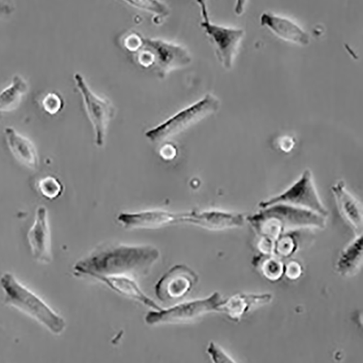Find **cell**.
<instances>
[{"mask_svg": "<svg viewBox=\"0 0 363 363\" xmlns=\"http://www.w3.org/2000/svg\"><path fill=\"white\" fill-rule=\"evenodd\" d=\"M161 257L150 245L106 243L99 245L73 266L76 277L125 276L134 279L147 276Z\"/></svg>", "mask_w": 363, "mask_h": 363, "instance_id": "1", "label": "cell"}, {"mask_svg": "<svg viewBox=\"0 0 363 363\" xmlns=\"http://www.w3.org/2000/svg\"><path fill=\"white\" fill-rule=\"evenodd\" d=\"M247 222L259 237L275 241L296 230L324 229L327 218L310 210L279 203L260 208L257 213L247 217Z\"/></svg>", "mask_w": 363, "mask_h": 363, "instance_id": "2", "label": "cell"}, {"mask_svg": "<svg viewBox=\"0 0 363 363\" xmlns=\"http://www.w3.org/2000/svg\"><path fill=\"white\" fill-rule=\"evenodd\" d=\"M6 305L31 318L53 335H62L67 323L37 294L23 284L11 272L0 277Z\"/></svg>", "mask_w": 363, "mask_h": 363, "instance_id": "3", "label": "cell"}, {"mask_svg": "<svg viewBox=\"0 0 363 363\" xmlns=\"http://www.w3.org/2000/svg\"><path fill=\"white\" fill-rule=\"evenodd\" d=\"M137 62L142 67L154 68L163 79L172 71L186 67L191 57L184 47L160 39H143L136 52Z\"/></svg>", "mask_w": 363, "mask_h": 363, "instance_id": "4", "label": "cell"}, {"mask_svg": "<svg viewBox=\"0 0 363 363\" xmlns=\"http://www.w3.org/2000/svg\"><path fill=\"white\" fill-rule=\"evenodd\" d=\"M220 106V102L216 96L207 94L200 101L177 112L164 123L147 130L145 137L153 143L167 140L216 113Z\"/></svg>", "mask_w": 363, "mask_h": 363, "instance_id": "5", "label": "cell"}, {"mask_svg": "<svg viewBox=\"0 0 363 363\" xmlns=\"http://www.w3.org/2000/svg\"><path fill=\"white\" fill-rule=\"evenodd\" d=\"M224 298L216 291L199 299L182 302L167 309L153 311L145 315L149 325L186 323L198 320L210 313L220 311Z\"/></svg>", "mask_w": 363, "mask_h": 363, "instance_id": "6", "label": "cell"}, {"mask_svg": "<svg viewBox=\"0 0 363 363\" xmlns=\"http://www.w3.org/2000/svg\"><path fill=\"white\" fill-rule=\"evenodd\" d=\"M279 203L310 210L325 218L328 216V211L317 191L313 173L308 169L287 189L276 196L260 202L259 207L264 208Z\"/></svg>", "mask_w": 363, "mask_h": 363, "instance_id": "7", "label": "cell"}, {"mask_svg": "<svg viewBox=\"0 0 363 363\" xmlns=\"http://www.w3.org/2000/svg\"><path fill=\"white\" fill-rule=\"evenodd\" d=\"M201 9L202 21L201 26L215 47L219 62L226 69H230L233 57L238 45L245 35L243 29L225 28L210 21L205 1H196Z\"/></svg>", "mask_w": 363, "mask_h": 363, "instance_id": "8", "label": "cell"}, {"mask_svg": "<svg viewBox=\"0 0 363 363\" xmlns=\"http://www.w3.org/2000/svg\"><path fill=\"white\" fill-rule=\"evenodd\" d=\"M74 80L95 131L96 143L99 147H102L105 144L109 123L115 115V108L110 101L99 97L90 89L82 74L76 73Z\"/></svg>", "mask_w": 363, "mask_h": 363, "instance_id": "9", "label": "cell"}, {"mask_svg": "<svg viewBox=\"0 0 363 363\" xmlns=\"http://www.w3.org/2000/svg\"><path fill=\"white\" fill-rule=\"evenodd\" d=\"M199 282L196 272L186 264H176L158 281L155 287L157 298L170 303L189 295Z\"/></svg>", "mask_w": 363, "mask_h": 363, "instance_id": "10", "label": "cell"}, {"mask_svg": "<svg viewBox=\"0 0 363 363\" xmlns=\"http://www.w3.org/2000/svg\"><path fill=\"white\" fill-rule=\"evenodd\" d=\"M246 223L247 217L243 214L221 209L192 210L182 213L181 217V224L213 231L240 228Z\"/></svg>", "mask_w": 363, "mask_h": 363, "instance_id": "11", "label": "cell"}, {"mask_svg": "<svg viewBox=\"0 0 363 363\" xmlns=\"http://www.w3.org/2000/svg\"><path fill=\"white\" fill-rule=\"evenodd\" d=\"M27 240L35 260L43 264L52 262L51 231L48 210L45 206L37 208L34 223L27 233Z\"/></svg>", "mask_w": 363, "mask_h": 363, "instance_id": "12", "label": "cell"}, {"mask_svg": "<svg viewBox=\"0 0 363 363\" xmlns=\"http://www.w3.org/2000/svg\"><path fill=\"white\" fill-rule=\"evenodd\" d=\"M182 213H174L161 209L146 210L138 213H121L118 222L129 230L155 229L181 224Z\"/></svg>", "mask_w": 363, "mask_h": 363, "instance_id": "13", "label": "cell"}, {"mask_svg": "<svg viewBox=\"0 0 363 363\" xmlns=\"http://www.w3.org/2000/svg\"><path fill=\"white\" fill-rule=\"evenodd\" d=\"M340 213L354 230L357 235L362 231L363 214L362 204L348 190L343 179H340L331 187Z\"/></svg>", "mask_w": 363, "mask_h": 363, "instance_id": "14", "label": "cell"}, {"mask_svg": "<svg viewBox=\"0 0 363 363\" xmlns=\"http://www.w3.org/2000/svg\"><path fill=\"white\" fill-rule=\"evenodd\" d=\"M272 298L274 296L270 293L235 294L224 300L220 312L224 313L230 320L239 322L252 309L270 304Z\"/></svg>", "mask_w": 363, "mask_h": 363, "instance_id": "15", "label": "cell"}, {"mask_svg": "<svg viewBox=\"0 0 363 363\" xmlns=\"http://www.w3.org/2000/svg\"><path fill=\"white\" fill-rule=\"evenodd\" d=\"M93 279L100 281L113 291L135 300L153 311L162 309L155 301L145 294L134 278L125 276H111L96 277Z\"/></svg>", "mask_w": 363, "mask_h": 363, "instance_id": "16", "label": "cell"}, {"mask_svg": "<svg viewBox=\"0 0 363 363\" xmlns=\"http://www.w3.org/2000/svg\"><path fill=\"white\" fill-rule=\"evenodd\" d=\"M260 24L266 26L279 38L300 45L310 44V36L292 21L270 13L261 16Z\"/></svg>", "mask_w": 363, "mask_h": 363, "instance_id": "17", "label": "cell"}, {"mask_svg": "<svg viewBox=\"0 0 363 363\" xmlns=\"http://www.w3.org/2000/svg\"><path fill=\"white\" fill-rule=\"evenodd\" d=\"M4 135L13 156L26 167L37 169L40 157L34 143L11 127L5 128Z\"/></svg>", "mask_w": 363, "mask_h": 363, "instance_id": "18", "label": "cell"}, {"mask_svg": "<svg viewBox=\"0 0 363 363\" xmlns=\"http://www.w3.org/2000/svg\"><path fill=\"white\" fill-rule=\"evenodd\" d=\"M362 257L363 238L361 234L357 235L340 253L335 264L337 274L342 277L354 276L360 269Z\"/></svg>", "mask_w": 363, "mask_h": 363, "instance_id": "19", "label": "cell"}, {"mask_svg": "<svg viewBox=\"0 0 363 363\" xmlns=\"http://www.w3.org/2000/svg\"><path fill=\"white\" fill-rule=\"evenodd\" d=\"M28 91L27 82L22 77L15 75L11 84L0 92V112H9L17 108Z\"/></svg>", "mask_w": 363, "mask_h": 363, "instance_id": "20", "label": "cell"}, {"mask_svg": "<svg viewBox=\"0 0 363 363\" xmlns=\"http://www.w3.org/2000/svg\"><path fill=\"white\" fill-rule=\"evenodd\" d=\"M254 266L270 282H277L284 277L285 264L275 255H260L253 259Z\"/></svg>", "mask_w": 363, "mask_h": 363, "instance_id": "21", "label": "cell"}, {"mask_svg": "<svg viewBox=\"0 0 363 363\" xmlns=\"http://www.w3.org/2000/svg\"><path fill=\"white\" fill-rule=\"evenodd\" d=\"M64 186L57 178L52 176L45 177L39 181L38 190L46 199L52 201L63 194Z\"/></svg>", "mask_w": 363, "mask_h": 363, "instance_id": "22", "label": "cell"}, {"mask_svg": "<svg viewBox=\"0 0 363 363\" xmlns=\"http://www.w3.org/2000/svg\"><path fill=\"white\" fill-rule=\"evenodd\" d=\"M298 241L290 233L281 235L275 240L274 255L283 259L289 258L298 250Z\"/></svg>", "mask_w": 363, "mask_h": 363, "instance_id": "23", "label": "cell"}, {"mask_svg": "<svg viewBox=\"0 0 363 363\" xmlns=\"http://www.w3.org/2000/svg\"><path fill=\"white\" fill-rule=\"evenodd\" d=\"M206 352L213 363H237L220 345L215 342L208 343Z\"/></svg>", "mask_w": 363, "mask_h": 363, "instance_id": "24", "label": "cell"}, {"mask_svg": "<svg viewBox=\"0 0 363 363\" xmlns=\"http://www.w3.org/2000/svg\"><path fill=\"white\" fill-rule=\"evenodd\" d=\"M43 107L48 114L52 116L56 115L63 110L65 101L59 94L50 93L43 101Z\"/></svg>", "mask_w": 363, "mask_h": 363, "instance_id": "25", "label": "cell"}, {"mask_svg": "<svg viewBox=\"0 0 363 363\" xmlns=\"http://www.w3.org/2000/svg\"><path fill=\"white\" fill-rule=\"evenodd\" d=\"M133 7L155 13L158 16H167L169 14L168 7L159 1H128Z\"/></svg>", "mask_w": 363, "mask_h": 363, "instance_id": "26", "label": "cell"}, {"mask_svg": "<svg viewBox=\"0 0 363 363\" xmlns=\"http://www.w3.org/2000/svg\"><path fill=\"white\" fill-rule=\"evenodd\" d=\"M302 272H303V268L300 263L296 260H291L287 264H285L284 269V277L291 281H295L299 279Z\"/></svg>", "mask_w": 363, "mask_h": 363, "instance_id": "27", "label": "cell"}, {"mask_svg": "<svg viewBox=\"0 0 363 363\" xmlns=\"http://www.w3.org/2000/svg\"><path fill=\"white\" fill-rule=\"evenodd\" d=\"M143 38L138 33L130 34L125 41L126 48L133 52H137L143 45Z\"/></svg>", "mask_w": 363, "mask_h": 363, "instance_id": "28", "label": "cell"}, {"mask_svg": "<svg viewBox=\"0 0 363 363\" xmlns=\"http://www.w3.org/2000/svg\"><path fill=\"white\" fill-rule=\"evenodd\" d=\"M177 153L175 146L172 144L164 145L160 150V155L162 158L166 161H171L174 160Z\"/></svg>", "mask_w": 363, "mask_h": 363, "instance_id": "29", "label": "cell"}, {"mask_svg": "<svg viewBox=\"0 0 363 363\" xmlns=\"http://www.w3.org/2000/svg\"><path fill=\"white\" fill-rule=\"evenodd\" d=\"M279 146L284 152H289L294 146V141L291 138L285 137L279 141Z\"/></svg>", "mask_w": 363, "mask_h": 363, "instance_id": "30", "label": "cell"}, {"mask_svg": "<svg viewBox=\"0 0 363 363\" xmlns=\"http://www.w3.org/2000/svg\"><path fill=\"white\" fill-rule=\"evenodd\" d=\"M13 12L11 6L0 3V16L8 15Z\"/></svg>", "mask_w": 363, "mask_h": 363, "instance_id": "31", "label": "cell"}]
</instances>
